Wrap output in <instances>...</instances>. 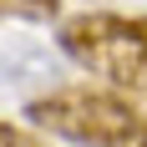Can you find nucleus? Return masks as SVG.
Instances as JSON below:
<instances>
[{
    "label": "nucleus",
    "mask_w": 147,
    "mask_h": 147,
    "mask_svg": "<svg viewBox=\"0 0 147 147\" xmlns=\"http://www.w3.org/2000/svg\"><path fill=\"white\" fill-rule=\"evenodd\" d=\"M26 117L76 147H147V102L137 91L61 86L26 107Z\"/></svg>",
    "instance_id": "1"
},
{
    "label": "nucleus",
    "mask_w": 147,
    "mask_h": 147,
    "mask_svg": "<svg viewBox=\"0 0 147 147\" xmlns=\"http://www.w3.org/2000/svg\"><path fill=\"white\" fill-rule=\"evenodd\" d=\"M56 46L81 66L122 91H147V15L81 10L61 20Z\"/></svg>",
    "instance_id": "2"
},
{
    "label": "nucleus",
    "mask_w": 147,
    "mask_h": 147,
    "mask_svg": "<svg viewBox=\"0 0 147 147\" xmlns=\"http://www.w3.org/2000/svg\"><path fill=\"white\" fill-rule=\"evenodd\" d=\"M0 56H5V86H30L36 91L30 102L61 91V66L36 41H0Z\"/></svg>",
    "instance_id": "3"
},
{
    "label": "nucleus",
    "mask_w": 147,
    "mask_h": 147,
    "mask_svg": "<svg viewBox=\"0 0 147 147\" xmlns=\"http://www.w3.org/2000/svg\"><path fill=\"white\" fill-rule=\"evenodd\" d=\"M0 15H15V20H56L61 0H0Z\"/></svg>",
    "instance_id": "4"
},
{
    "label": "nucleus",
    "mask_w": 147,
    "mask_h": 147,
    "mask_svg": "<svg viewBox=\"0 0 147 147\" xmlns=\"http://www.w3.org/2000/svg\"><path fill=\"white\" fill-rule=\"evenodd\" d=\"M0 147H51L46 137L26 132V127H10V122H0Z\"/></svg>",
    "instance_id": "5"
},
{
    "label": "nucleus",
    "mask_w": 147,
    "mask_h": 147,
    "mask_svg": "<svg viewBox=\"0 0 147 147\" xmlns=\"http://www.w3.org/2000/svg\"><path fill=\"white\" fill-rule=\"evenodd\" d=\"M0 91H5V56H0Z\"/></svg>",
    "instance_id": "6"
}]
</instances>
